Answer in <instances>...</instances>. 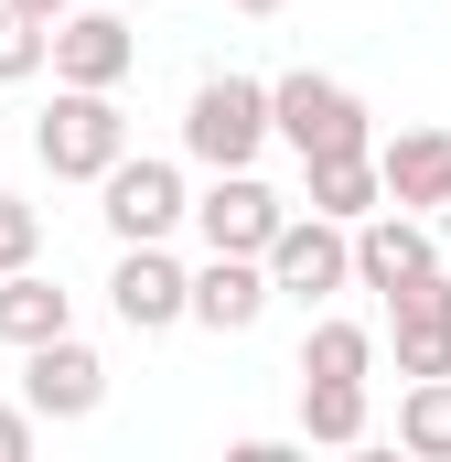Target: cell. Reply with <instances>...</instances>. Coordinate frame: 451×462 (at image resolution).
<instances>
[{
    "label": "cell",
    "instance_id": "1",
    "mask_svg": "<svg viewBox=\"0 0 451 462\" xmlns=\"http://www.w3.org/2000/svg\"><path fill=\"white\" fill-rule=\"evenodd\" d=\"M118 151H129L118 87H54V108L32 118V162H43L54 183H97Z\"/></svg>",
    "mask_w": 451,
    "mask_h": 462
},
{
    "label": "cell",
    "instance_id": "2",
    "mask_svg": "<svg viewBox=\"0 0 451 462\" xmlns=\"http://www.w3.org/2000/svg\"><path fill=\"white\" fill-rule=\"evenodd\" d=\"M269 151V87L258 76H205L194 97H183V162H205V172H236V162H258Z\"/></svg>",
    "mask_w": 451,
    "mask_h": 462
},
{
    "label": "cell",
    "instance_id": "3",
    "mask_svg": "<svg viewBox=\"0 0 451 462\" xmlns=\"http://www.w3.org/2000/svg\"><path fill=\"white\" fill-rule=\"evenodd\" d=\"M269 140H290L301 162L312 151H376V118H365V97L344 87V76H280L269 87Z\"/></svg>",
    "mask_w": 451,
    "mask_h": 462
},
{
    "label": "cell",
    "instance_id": "4",
    "mask_svg": "<svg viewBox=\"0 0 451 462\" xmlns=\"http://www.w3.org/2000/svg\"><path fill=\"white\" fill-rule=\"evenodd\" d=\"M258 269H269V301H334V291H354V226H334V216L301 205L258 247Z\"/></svg>",
    "mask_w": 451,
    "mask_h": 462
},
{
    "label": "cell",
    "instance_id": "5",
    "mask_svg": "<svg viewBox=\"0 0 451 462\" xmlns=\"http://www.w3.org/2000/svg\"><path fill=\"white\" fill-rule=\"evenodd\" d=\"M183 205H194V183H183V162H161V151H118L108 172H97V216H108L118 247L172 236V226H183Z\"/></svg>",
    "mask_w": 451,
    "mask_h": 462
},
{
    "label": "cell",
    "instance_id": "6",
    "mask_svg": "<svg viewBox=\"0 0 451 462\" xmlns=\"http://www.w3.org/2000/svg\"><path fill=\"white\" fill-rule=\"evenodd\" d=\"M22 409L32 420H97L108 409V355L87 345L76 323L43 334V345H22Z\"/></svg>",
    "mask_w": 451,
    "mask_h": 462
},
{
    "label": "cell",
    "instance_id": "7",
    "mask_svg": "<svg viewBox=\"0 0 451 462\" xmlns=\"http://www.w3.org/2000/svg\"><path fill=\"white\" fill-rule=\"evenodd\" d=\"M280 216H290V205H280V194L258 183V162H236V172H216V183H205V194L183 205V226L205 236V247H236V258H258V247L280 236Z\"/></svg>",
    "mask_w": 451,
    "mask_h": 462
},
{
    "label": "cell",
    "instance_id": "8",
    "mask_svg": "<svg viewBox=\"0 0 451 462\" xmlns=\"http://www.w3.org/2000/svg\"><path fill=\"white\" fill-rule=\"evenodd\" d=\"M43 65H54V87H129L140 32L118 11H65V22H43Z\"/></svg>",
    "mask_w": 451,
    "mask_h": 462
},
{
    "label": "cell",
    "instance_id": "9",
    "mask_svg": "<svg viewBox=\"0 0 451 462\" xmlns=\"http://www.w3.org/2000/svg\"><path fill=\"white\" fill-rule=\"evenodd\" d=\"M441 269V236L430 216H409V205H376V216H354V291H409V280H430Z\"/></svg>",
    "mask_w": 451,
    "mask_h": 462
},
{
    "label": "cell",
    "instance_id": "10",
    "mask_svg": "<svg viewBox=\"0 0 451 462\" xmlns=\"http://www.w3.org/2000/svg\"><path fill=\"white\" fill-rule=\"evenodd\" d=\"M258 312H269V269H258V258L205 247V269H183V323H205V334H258Z\"/></svg>",
    "mask_w": 451,
    "mask_h": 462
},
{
    "label": "cell",
    "instance_id": "11",
    "mask_svg": "<svg viewBox=\"0 0 451 462\" xmlns=\"http://www.w3.org/2000/svg\"><path fill=\"white\" fill-rule=\"evenodd\" d=\"M108 312L129 323V334H172V323H183V258H172L161 236L118 247V269H108Z\"/></svg>",
    "mask_w": 451,
    "mask_h": 462
},
{
    "label": "cell",
    "instance_id": "12",
    "mask_svg": "<svg viewBox=\"0 0 451 462\" xmlns=\"http://www.w3.org/2000/svg\"><path fill=\"white\" fill-rule=\"evenodd\" d=\"M387 345H398V376H451V269L387 291Z\"/></svg>",
    "mask_w": 451,
    "mask_h": 462
},
{
    "label": "cell",
    "instance_id": "13",
    "mask_svg": "<svg viewBox=\"0 0 451 462\" xmlns=\"http://www.w3.org/2000/svg\"><path fill=\"white\" fill-rule=\"evenodd\" d=\"M301 205H312V216H334V226L376 216V205H387V183H376V151H312V162H301Z\"/></svg>",
    "mask_w": 451,
    "mask_h": 462
},
{
    "label": "cell",
    "instance_id": "14",
    "mask_svg": "<svg viewBox=\"0 0 451 462\" xmlns=\"http://www.w3.org/2000/svg\"><path fill=\"white\" fill-rule=\"evenodd\" d=\"M441 172H451V129H398V140H376V183H387V205L430 216Z\"/></svg>",
    "mask_w": 451,
    "mask_h": 462
},
{
    "label": "cell",
    "instance_id": "15",
    "mask_svg": "<svg viewBox=\"0 0 451 462\" xmlns=\"http://www.w3.org/2000/svg\"><path fill=\"white\" fill-rule=\"evenodd\" d=\"M76 323V291L65 280H43V269H0V345H43V334H65Z\"/></svg>",
    "mask_w": 451,
    "mask_h": 462
},
{
    "label": "cell",
    "instance_id": "16",
    "mask_svg": "<svg viewBox=\"0 0 451 462\" xmlns=\"http://www.w3.org/2000/svg\"><path fill=\"white\" fill-rule=\"evenodd\" d=\"M365 430H376V398H365V376H301V441L354 452Z\"/></svg>",
    "mask_w": 451,
    "mask_h": 462
},
{
    "label": "cell",
    "instance_id": "17",
    "mask_svg": "<svg viewBox=\"0 0 451 462\" xmlns=\"http://www.w3.org/2000/svg\"><path fill=\"white\" fill-rule=\"evenodd\" d=\"M398 452L451 462V376H409L398 387Z\"/></svg>",
    "mask_w": 451,
    "mask_h": 462
},
{
    "label": "cell",
    "instance_id": "18",
    "mask_svg": "<svg viewBox=\"0 0 451 462\" xmlns=\"http://www.w3.org/2000/svg\"><path fill=\"white\" fill-rule=\"evenodd\" d=\"M301 376H376V334L344 323V312H323V323L301 334Z\"/></svg>",
    "mask_w": 451,
    "mask_h": 462
},
{
    "label": "cell",
    "instance_id": "19",
    "mask_svg": "<svg viewBox=\"0 0 451 462\" xmlns=\"http://www.w3.org/2000/svg\"><path fill=\"white\" fill-rule=\"evenodd\" d=\"M32 76H43V22L0 0V87H32Z\"/></svg>",
    "mask_w": 451,
    "mask_h": 462
},
{
    "label": "cell",
    "instance_id": "20",
    "mask_svg": "<svg viewBox=\"0 0 451 462\" xmlns=\"http://www.w3.org/2000/svg\"><path fill=\"white\" fill-rule=\"evenodd\" d=\"M32 258H43V205H22L0 183V269H32Z\"/></svg>",
    "mask_w": 451,
    "mask_h": 462
},
{
    "label": "cell",
    "instance_id": "21",
    "mask_svg": "<svg viewBox=\"0 0 451 462\" xmlns=\"http://www.w3.org/2000/svg\"><path fill=\"white\" fill-rule=\"evenodd\" d=\"M32 430H43L32 409H0V462H32Z\"/></svg>",
    "mask_w": 451,
    "mask_h": 462
},
{
    "label": "cell",
    "instance_id": "22",
    "mask_svg": "<svg viewBox=\"0 0 451 462\" xmlns=\"http://www.w3.org/2000/svg\"><path fill=\"white\" fill-rule=\"evenodd\" d=\"M430 236L451 247V172H441V194H430Z\"/></svg>",
    "mask_w": 451,
    "mask_h": 462
},
{
    "label": "cell",
    "instance_id": "23",
    "mask_svg": "<svg viewBox=\"0 0 451 462\" xmlns=\"http://www.w3.org/2000/svg\"><path fill=\"white\" fill-rule=\"evenodd\" d=\"M11 11H32V22H65V11H76V0H11Z\"/></svg>",
    "mask_w": 451,
    "mask_h": 462
},
{
    "label": "cell",
    "instance_id": "24",
    "mask_svg": "<svg viewBox=\"0 0 451 462\" xmlns=\"http://www.w3.org/2000/svg\"><path fill=\"white\" fill-rule=\"evenodd\" d=\"M226 11H247V22H269V11H290V0H226Z\"/></svg>",
    "mask_w": 451,
    "mask_h": 462
}]
</instances>
